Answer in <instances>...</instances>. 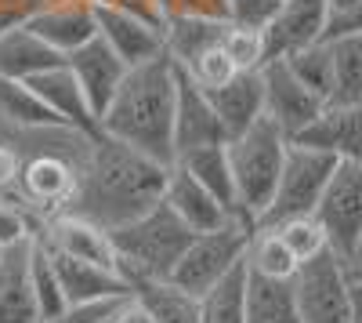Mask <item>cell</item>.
I'll return each mask as SVG.
<instances>
[{
	"label": "cell",
	"instance_id": "cell-18",
	"mask_svg": "<svg viewBox=\"0 0 362 323\" xmlns=\"http://www.w3.org/2000/svg\"><path fill=\"white\" fill-rule=\"evenodd\" d=\"M33 237L0 247V323H40L33 283H29Z\"/></svg>",
	"mask_w": 362,
	"mask_h": 323
},
{
	"label": "cell",
	"instance_id": "cell-16",
	"mask_svg": "<svg viewBox=\"0 0 362 323\" xmlns=\"http://www.w3.org/2000/svg\"><path fill=\"white\" fill-rule=\"evenodd\" d=\"M40 240L54 251H62L69 258H80V261H90V266H102V269H112L119 273V261H116V247L109 240V229L87 222L80 215H51L44 225H40Z\"/></svg>",
	"mask_w": 362,
	"mask_h": 323
},
{
	"label": "cell",
	"instance_id": "cell-13",
	"mask_svg": "<svg viewBox=\"0 0 362 323\" xmlns=\"http://www.w3.org/2000/svg\"><path fill=\"white\" fill-rule=\"evenodd\" d=\"M66 69L73 73L80 95H83L90 116H95V124H98V116H102L105 106L112 102L119 80L127 76V66L119 62V58H116L98 37H90L83 47H76V51L66 55Z\"/></svg>",
	"mask_w": 362,
	"mask_h": 323
},
{
	"label": "cell",
	"instance_id": "cell-24",
	"mask_svg": "<svg viewBox=\"0 0 362 323\" xmlns=\"http://www.w3.org/2000/svg\"><path fill=\"white\" fill-rule=\"evenodd\" d=\"M329 44V95L326 106H362V33Z\"/></svg>",
	"mask_w": 362,
	"mask_h": 323
},
{
	"label": "cell",
	"instance_id": "cell-14",
	"mask_svg": "<svg viewBox=\"0 0 362 323\" xmlns=\"http://www.w3.org/2000/svg\"><path fill=\"white\" fill-rule=\"evenodd\" d=\"M322 29H326V0H279L276 15L261 29L264 62L268 58H286L322 40Z\"/></svg>",
	"mask_w": 362,
	"mask_h": 323
},
{
	"label": "cell",
	"instance_id": "cell-19",
	"mask_svg": "<svg viewBox=\"0 0 362 323\" xmlns=\"http://www.w3.org/2000/svg\"><path fill=\"white\" fill-rule=\"evenodd\" d=\"M210 106H214L218 120L225 128V135H239L247 131L254 120L264 116V91H261V73L257 69H239L232 73L221 87H210L206 91Z\"/></svg>",
	"mask_w": 362,
	"mask_h": 323
},
{
	"label": "cell",
	"instance_id": "cell-34",
	"mask_svg": "<svg viewBox=\"0 0 362 323\" xmlns=\"http://www.w3.org/2000/svg\"><path fill=\"white\" fill-rule=\"evenodd\" d=\"M264 229H276L279 232V240L290 247V254L297 261H308L315 254L326 251V237H322V229L312 215H300V218H286L279 225H264Z\"/></svg>",
	"mask_w": 362,
	"mask_h": 323
},
{
	"label": "cell",
	"instance_id": "cell-15",
	"mask_svg": "<svg viewBox=\"0 0 362 323\" xmlns=\"http://www.w3.org/2000/svg\"><path fill=\"white\" fill-rule=\"evenodd\" d=\"M290 142L337 160H362V106H322Z\"/></svg>",
	"mask_w": 362,
	"mask_h": 323
},
{
	"label": "cell",
	"instance_id": "cell-33",
	"mask_svg": "<svg viewBox=\"0 0 362 323\" xmlns=\"http://www.w3.org/2000/svg\"><path fill=\"white\" fill-rule=\"evenodd\" d=\"M221 51H225V58L235 69H261L264 66V37H261V29L225 22V29H221Z\"/></svg>",
	"mask_w": 362,
	"mask_h": 323
},
{
	"label": "cell",
	"instance_id": "cell-10",
	"mask_svg": "<svg viewBox=\"0 0 362 323\" xmlns=\"http://www.w3.org/2000/svg\"><path fill=\"white\" fill-rule=\"evenodd\" d=\"M257 73H261V91H264V116L290 142L326 102L315 91H308V87L286 69L283 58H268Z\"/></svg>",
	"mask_w": 362,
	"mask_h": 323
},
{
	"label": "cell",
	"instance_id": "cell-39",
	"mask_svg": "<svg viewBox=\"0 0 362 323\" xmlns=\"http://www.w3.org/2000/svg\"><path fill=\"white\" fill-rule=\"evenodd\" d=\"M47 0H0V33H8L15 26H25Z\"/></svg>",
	"mask_w": 362,
	"mask_h": 323
},
{
	"label": "cell",
	"instance_id": "cell-35",
	"mask_svg": "<svg viewBox=\"0 0 362 323\" xmlns=\"http://www.w3.org/2000/svg\"><path fill=\"white\" fill-rule=\"evenodd\" d=\"M40 218L25 208L22 200H15L11 193H0V247H11L18 240L40 237Z\"/></svg>",
	"mask_w": 362,
	"mask_h": 323
},
{
	"label": "cell",
	"instance_id": "cell-5",
	"mask_svg": "<svg viewBox=\"0 0 362 323\" xmlns=\"http://www.w3.org/2000/svg\"><path fill=\"white\" fill-rule=\"evenodd\" d=\"M300 323H358V261L322 251L290 276Z\"/></svg>",
	"mask_w": 362,
	"mask_h": 323
},
{
	"label": "cell",
	"instance_id": "cell-36",
	"mask_svg": "<svg viewBox=\"0 0 362 323\" xmlns=\"http://www.w3.org/2000/svg\"><path fill=\"white\" fill-rule=\"evenodd\" d=\"M177 69H185L189 73V80L192 84H199L203 91H210V87H221L232 73H239L228 58H225V51H221V40L214 44V47H206V51H199L189 66H177Z\"/></svg>",
	"mask_w": 362,
	"mask_h": 323
},
{
	"label": "cell",
	"instance_id": "cell-28",
	"mask_svg": "<svg viewBox=\"0 0 362 323\" xmlns=\"http://www.w3.org/2000/svg\"><path fill=\"white\" fill-rule=\"evenodd\" d=\"M243 287H247V261L228 269L218 283H210L199 302V323H243Z\"/></svg>",
	"mask_w": 362,
	"mask_h": 323
},
{
	"label": "cell",
	"instance_id": "cell-3",
	"mask_svg": "<svg viewBox=\"0 0 362 323\" xmlns=\"http://www.w3.org/2000/svg\"><path fill=\"white\" fill-rule=\"evenodd\" d=\"M109 240L116 247L119 276L127 280V287H138V283H156L170 276L174 261L192 240V229L163 200H156L138 218L109 229Z\"/></svg>",
	"mask_w": 362,
	"mask_h": 323
},
{
	"label": "cell",
	"instance_id": "cell-9",
	"mask_svg": "<svg viewBox=\"0 0 362 323\" xmlns=\"http://www.w3.org/2000/svg\"><path fill=\"white\" fill-rule=\"evenodd\" d=\"M95 37L127 69L163 55V26L153 22V18H145V15H134L127 8L95 4Z\"/></svg>",
	"mask_w": 362,
	"mask_h": 323
},
{
	"label": "cell",
	"instance_id": "cell-2",
	"mask_svg": "<svg viewBox=\"0 0 362 323\" xmlns=\"http://www.w3.org/2000/svg\"><path fill=\"white\" fill-rule=\"evenodd\" d=\"M98 135L163 167L174 164V62L167 55L127 69L98 116Z\"/></svg>",
	"mask_w": 362,
	"mask_h": 323
},
{
	"label": "cell",
	"instance_id": "cell-38",
	"mask_svg": "<svg viewBox=\"0 0 362 323\" xmlns=\"http://www.w3.org/2000/svg\"><path fill=\"white\" fill-rule=\"evenodd\" d=\"M276 8H279V0H228V22L264 29L268 18L276 15Z\"/></svg>",
	"mask_w": 362,
	"mask_h": 323
},
{
	"label": "cell",
	"instance_id": "cell-11",
	"mask_svg": "<svg viewBox=\"0 0 362 323\" xmlns=\"http://www.w3.org/2000/svg\"><path fill=\"white\" fill-rule=\"evenodd\" d=\"M221 142H228V135L206 91L189 80L185 69L174 66V157L199 149V145H221Z\"/></svg>",
	"mask_w": 362,
	"mask_h": 323
},
{
	"label": "cell",
	"instance_id": "cell-23",
	"mask_svg": "<svg viewBox=\"0 0 362 323\" xmlns=\"http://www.w3.org/2000/svg\"><path fill=\"white\" fill-rule=\"evenodd\" d=\"M243 323H300L297 319V302H293L290 280L261 276V273L247 269Z\"/></svg>",
	"mask_w": 362,
	"mask_h": 323
},
{
	"label": "cell",
	"instance_id": "cell-30",
	"mask_svg": "<svg viewBox=\"0 0 362 323\" xmlns=\"http://www.w3.org/2000/svg\"><path fill=\"white\" fill-rule=\"evenodd\" d=\"M243 261H247V269H254L261 276H276V280H290L300 269V261L279 240V232L276 229H257V225L250 232V244H247V258Z\"/></svg>",
	"mask_w": 362,
	"mask_h": 323
},
{
	"label": "cell",
	"instance_id": "cell-40",
	"mask_svg": "<svg viewBox=\"0 0 362 323\" xmlns=\"http://www.w3.org/2000/svg\"><path fill=\"white\" fill-rule=\"evenodd\" d=\"M87 4H112V8H127V11H134V15H145V18L160 22L156 8L148 4V0H87ZM160 26H163V22H160Z\"/></svg>",
	"mask_w": 362,
	"mask_h": 323
},
{
	"label": "cell",
	"instance_id": "cell-1",
	"mask_svg": "<svg viewBox=\"0 0 362 323\" xmlns=\"http://www.w3.org/2000/svg\"><path fill=\"white\" fill-rule=\"evenodd\" d=\"M163 178H167L163 164L98 135L83 164L69 215H80L102 229H116L153 208L163 193Z\"/></svg>",
	"mask_w": 362,
	"mask_h": 323
},
{
	"label": "cell",
	"instance_id": "cell-25",
	"mask_svg": "<svg viewBox=\"0 0 362 323\" xmlns=\"http://www.w3.org/2000/svg\"><path fill=\"white\" fill-rule=\"evenodd\" d=\"M174 167H181L192 178L214 196L225 211H235V193H232V174H228V157H225V142L221 145H199V149H189L174 157Z\"/></svg>",
	"mask_w": 362,
	"mask_h": 323
},
{
	"label": "cell",
	"instance_id": "cell-26",
	"mask_svg": "<svg viewBox=\"0 0 362 323\" xmlns=\"http://www.w3.org/2000/svg\"><path fill=\"white\" fill-rule=\"evenodd\" d=\"M131 298L148 312L153 323H199V302L167 280L131 287Z\"/></svg>",
	"mask_w": 362,
	"mask_h": 323
},
{
	"label": "cell",
	"instance_id": "cell-20",
	"mask_svg": "<svg viewBox=\"0 0 362 323\" xmlns=\"http://www.w3.org/2000/svg\"><path fill=\"white\" fill-rule=\"evenodd\" d=\"M160 200L167 208L185 222L192 232H206V229H218L225 218H232V211H225L221 203L210 196L192 174H185L181 167H167V178H163V193Z\"/></svg>",
	"mask_w": 362,
	"mask_h": 323
},
{
	"label": "cell",
	"instance_id": "cell-21",
	"mask_svg": "<svg viewBox=\"0 0 362 323\" xmlns=\"http://www.w3.org/2000/svg\"><path fill=\"white\" fill-rule=\"evenodd\" d=\"M25 87H29V91H33L62 124H69V128H76V131H83V135H98V124H95V116H90V109H87V102H83V95H80V87H76V80H73V73L66 69V62L54 66V69H44V73H37V76H29Z\"/></svg>",
	"mask_w": 362,
	"mask_h": 323
},
{
	"label": "cell",
	"instance_id": "cell-27",
	"mask_svg": "<svg viewBox=\"0 0 362 323\" xmlns=\"http://www.w3.org/2000/svg\"><path fill=\"white\" fill-rule=\"evenodd\" d=\"M225 22H206V18H167L163 22V55L174 66H189L192 58L221 40Z\"/></svg>",
	"mask_w": 362,
	"mask_h": 323
},
{
	"label": "cell",
	"instance_id": "cell-12",
	"mask_svg": "<svg viewBox=\"0 0 362 323\" xmlns=\"http://www.w3.org/2000/svg\"><path fill=\"white\" fill-rule=\"evenodd\" d=\"M47 254H51L58 287H62L69 309H87V305H105V302L131 298V287H127V280L119 273L90 266V261H80V258H69V254L54 251V247H47Z\"/></svg>",
	"mask_w": 362,
	"mask_h": 323
},
{
	"label": "cell",
	"instance_id": "cell-17",
	"mask_svg": "<svg viewBox=\"0 0 362 323\" xmlns=\"http://www.w3.org/2000/svg\"><path fill=\"white\" fill-rule=\"evenodd\" d=\"M25 29H33L47 47H54L66 58L69 51L83 47L95 37V4H87V0H47L25 22Z\"/></svg>",
	"mask_w": 362,
	"mask_h": 323
},
{
	"label": "cell",
	"instance_id": "cell-37",
	"mask_svg": "<svg viewBox=\"0 0 362 323\" xmlns=\"http://www.w3.org/2000/svg\"><path fill=\"white\" fill-rule=\"evenodd\" d=\"M156 8L160 22L167 18H206V22H228V0H148Z\"/></svg>",
	"mask_w": 362,
	"mask_h": 323
},
{
	"label": "cell",
	"instance_id": "cell-32",
	"mask_svg": "<svg viewBox=\"0 0 362 323\" xmlns=\"http://www.w3.org/2000/svg\"><path fill=\"white\" fill-rule=\"evenodd\" d=\"M283 62H286V69H290L300 84L308 87V91H315V95L326 102V95H329V44H326V40H315V44H308V47L286 55Z\"/></svg>",
	"mask_w": 362,
	"mask_h": 323
},
{
	"label": "cell",
	"instance_id": "cell-6",
	"mask_svg": "<svg viewBox=\"0 0 362 323\" xmlns=\"http://www.w3.org/2000/svg\"><path fill=\"white\" fill-rule=\"evenodd\" d=\"M254 222L243 215L225 218L218 229L206 232H192L189 247L181 251V258L174 261V269L167 276V283L181 287L185 295L199 298L210 283H218L228 269H235L247 258V244H250Z\"/></svg>",
	"mask_w": 362,
	"mask_h": 323
},
{
	"label": "cell",
	"instance_id": "cell-8",
	"mask_svg": "<svg viewBox=\"0 0 362 323\" xmlns=\"http://www.w3.org/2000/svg\"><path fill=\"white\" fill-rule=\"evenodd\" d=\"M334 167H337V157L290 142V145H286V157H283V171H279L276 193H272L268 208L254 218V225L264 229V225H279V222H286V218L312 215L315 200H319V193L326 189Z\"/></svg>",
	"mask_w": 362,
	"mask_h": 323
},
{
	"label": "cell",
	"instance_id": "cell-29",
	"mask_svg": "<svg viewBox=\"0 0 362 323\" xmlns=\"http://www.w3.org/2000/svg\"><path fill=\"white\" fill-rule=\"evenodd\" d=\"M29 283H33L40 323H58L73 312L66 305V295H62V287H58V276H54V266H51V254H47L40 237H33V251H29Z\"/></svg>",
	"mask_w": 362,
	"mask_h": 323
},
{
	"label": "cell",
	"instance_id": "cell-31",
	"mask_svg": "<svg viewBox=\"0 0 362 323\" xmlns=\"http://www.w3.org/2000/svg\"><path fill=\"white\" fill-rule=\"evenodd\" d=\"M0 116H4V120H11V124H18V128L62 124L22 80H8V76H0ZM66 128H69V124H66Z\"/></svg>",
	"mask_w": 362,
	"mask_h": 323
},
{
	"label": "cell",
	"instance_id": "cell-7",
	"mask_svg": "<svg viewBox=\"0 0 362 323\" xmlns=\"http://www.w3.org/2000/svg\"><path fill=\"white\" fill-rule=\"evenodd\" d=\"M312 218L326 237V251H334L341 261L362 258V160H337Z\"/></svg>",
	"mask_w": 362,
	"mask_h": 323
},
{
	"label": "cell",
	"instance_id": "cell-22",
	"mask_svg": "<svg viewBox=\"0 0 362 323\" xmlns=\"http://www.w3.org/2000/svg\"><path fill=\"white\" fill-rule=\"evenodd\" d=\"M62 62L66 58L54 47H47L33 29L15 26V29H8V33H0V76L25 84L29 76H37L44 69H54Z\"/></svg>",
	"mask_w": 362,
	"mask_h": 323
},
{
	"label": "cell",
	"instance_id": "cell-4",
	"mask_svg": "<svg viewBox=\"0 0 362 323\" xmlns=\"http://www.w3.org/2000/svg\"><path fill=\"white\" fill-rule=\"evenodd\" d=\"M286 135L261 116L247 131H239L225 142V157H228V174H232V193H235V211L243 218H257L272 193H276L283 157H286Z\"/></svg>",
	"mask_w": 362,
	"mask_h": 323
}]
</instances>
